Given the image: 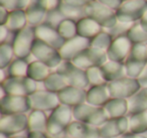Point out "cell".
I'll return each mask as SVG.
<instances>
[{"label":"cell","instance_id":"1","mask_svg":"<svg viewBox=\"0 0 147 138\" xmlns=\"http://www.w3.org/2000/svg\"><path fill=\"white\" fill-rule=\"evenodd\" d=\"M73 108L61 104L57 109L51 111V115L49 116L47 133L53 138L65 134L69 125L73 122Z\"/></svg>","mask_w":147,"mask_h":138},{"label":"cell","instance_id":"2","mask_svg":"<svg viewBox=\"0 0 147 138\" xmlns=\"http://www.w3.org/2000/svg\"><path fill=\"white\" fill-rule=\"evenodd\" d=\"M124 65L127 77L138 79L147 66V45L144 43L133 45Z\"/></svg>","mask_w":147,"mask_h":138},{"label":"cell","instance_id":"3","mask_svg":"<svg viewBox=\"0 0 147 138\" xmlns=\"http://www.w3.org/2000/svg\"><path fill=\"white\" fill-rule=\"evenodd\" d=\"M73 115L75 120L100 127L109 119L103 107L90 105L88 103L81 104L73 108Z\"/></svg>","mask_w":147,"mask_h":138},{"label":"cell","instance_id":"4","mask_svg":"<svg viewBox=\"0 0 147 138\" xmlns=\"http://www.w3.org/2000/svg\"><path fill=\"white\" fill-rule=\"evenodd\" d=\"M2 90L6 95H16L29 97L36 92L35 81L28 77L10 78L2 82Z\"/></svg>","mask_w":147,"mask_h":138},{"label":"cell","instance_id":"5","mask_svg":"<svg viewBox=\"0 0 147 138\" xmlns=\"http://www.w3.org/2000/svg\"><path fill=\"white\" fill-rule=\"evenodd\" d=\"M111 98L128 100L141 89V85L137 79L124 77L107 84Z\"/></svg>","mask_w":147,"mask_h":138},{"label":"cell","instance_id":"6","mask_svg":"<svg viewBox=\"0 0 147 138\" xmlns=\"http://www.w3.org/2000/svg\"><path fill=\"white\" fill-rule=\"evenodd\" d=\"M107 60H108V57H107L106 51L90 47L85 49L76 59H74L71 63L82 70L87 71L91 68H100L106 63Z\"/></svg>","mask_w":147,"mask_h":138},{"label":"cell","instance_id":"7","mask_svg":"<svg viewBox=\"0 0 147 138\" xmlns=\"http://www.w3.org/2000/svg\"><path fill=\"white\" fill-rule=\"evenodd\" d=\"M31 53L36 57L37 61L43 63L49 68L57 67L61 61V55L59 53V51L41 41L40 39L34 41Z\"/></svg>","mask_w":147,"mask_h":138},{"label":"cell","instance_id":"8","mask_svg":"<svg viewBox=\"0 0 147 138\" xmlns=\"http://www.w3.org/2000/svg\"><path fill=\"white\" fill-rule=\"evenodd\" d=\"M57 73L63 75L67 85L73 87L85 89L89 85L88 77L85 70L74 65L71 62H65L57 69Z\"/></svg>","mask_w":147,"mask_h":138},{"label":"cell","instance_id":"9","mask_svg":"<svg viewBox=\"0 0 147 138\" xmlns=\"http://www.w3.org/2000/svg\"><path fill=\"white\" fill-rule=\"evenodd\" d=\"M30 109L29 98L25 96L5 95L1 98V101H0L1 115L25 114Z\"/></svg>","mask_w":147,"mask_h":138},{"label":"cell","instance_id":"10","mask_svg":"<svg viewBox=\"0 0 147 138\" xmlns=\"http://www.w3.org/2000/svg\"><path fill=\"white\" fill-rule=\"evenodd\" d=\"M28 128V116L26 114L2 115L0 119V133L12 136Z\"/></svg>","mask_w":147,"mask_h":138},{"label":"cell","instance_id":"11","mask_svg":"<svg viewBox=\"0 0 147 138\" xmlns=\"http://www.w3.org/2000/svg\"><path fill=\"white\" fill-rule=\"evenodd\" d=\"M28 98L31 110L53 111L61 105L57 94L49 91H36Z\"/></svg>","mask_w":147,"mask_h":138},{"label":"cell","instance_id":"12","mask_svg":"<svg viewBox=\"0 0 147 138\" xmlns=\"http://www.w3.org/2000/svg\"><path fill=\"white\" fill-rule=\"evenodd\" d=\"M128 131L129 118L127 116L120 118H109L99 127L100 138H119Z\"/></svg>","mask_w":147,"mask_h":138},{"label":"cell","instance_id":"13","mask_svg":"<svg viewBox=\"0 0 147 138\" xmlns=\"http://www.w3.org/2000/svg\"><path fill=\"white\" fill-rule=\"evenodd\" d=\"M34 30L30 27H25L18 31L13 43V51L18 59H24L31 53L34 43Z\"/></svg>","mask_w":147,"mask_h":138},{"label":"cell","instance_id":"14","mask_svg":"<svg viewBox=\"0 0 147 138\" xmlns=\"http://www.w3.org/2000/svg\"><path fill=\"white\" fill-rule=\"evenodd\" d=\"M90 47V39L82 37H75L74 39L65 41L63 47L59 49V53L61 55V59L65 60L67 62H71Z\"/></svg>","mask_w":147,"mask_h":138},{"label":"cell","instance_id":"15","mask_svg":"<svg viewBox=\"0 0 147 138\" xmlns=\"http://www.w3.org/2000/svg\"><path fill=\"white\" fill-rule=\"evenodd\" d=\"M132 43L127 37V35L113 39L110 47L106 51L108 60L109 61L120 62V63H122L124 60L126 61L131 51V49H132Z\"/></svg>","mask_w":147,"mask_h":138},{"label":"cell","instance_id":"16","mask_svg":"<svg viewBox=\"0 0 147 138\" xmlns=\"http://www.w3.org/2000/svg\"><path fill=\"white\" fill-rule=\"evenodd\" d=\"M34 33L37 37V39H40L41 41L55 47L57 51H59L67 41L61 37L57 28H53L47 24L38 25L34 29Z\"/></svg>","mask_w":147,"mask_h":138},{"label":"cell","instance_id":"17","mask_svg":"<svg viewBox=\"0 0 147 138\" xmlns=\"http://www.w3.org/2000/svg\"><path fill=\"white\" fill-rule=\"evenodd\" d=\"M57 97H59L61 104L75 108L81 104L86 103L87 92L84 89L73 87V86H67L57 93Z\"/></svg>","mask_w":147,"mask_h":138},{"label":"cell","instance_id":"18","mask_svg":"<svg viewBox=\"0 0 147 138\" xmlns=\"http://www.w3.org/2000/svg\"><path fill=\"white\" fill-rule=\"evenodd\" d=\"M65 134L75 138H100L99 127L80 121H73L67 127Z\"/></svg>","mask_w":147,"mask_h":138},{"label":"cell","instance_id":"19","mask_svg":"<svg viewBox=\"0 0 147 138\" xmlns=\"http://www.w3.org/2000/svg\"><path fill=\"white\" fill-rule=\"evenodd\" d=\"M111 99L107 85L93 86L87 91L86 103L97 107H104L105 104Z\"/></svg>","mask_w":147,"mask_h":138},{"label":"cell","instance_id":"20","mask_svg":"<svg viewBox=\"0 0 147 138\" xmlns=\"http://www.w3.org/2000/svg\"><path fill=\"white\" fill-rule=\"evenodd\" d=\"M100 69L107 83H111L116 80L122 79L126 75L125 65L120 62L107 61L104 65L101 66Z\"/></svg>","mask_w":147,"mask_h":138},{"label":"cell","instance_id":"21","mask_svg":"<svg viewBox=\"0 0 147 138\" xmlns=\"http://www.w3.org/2000/svg\"><path fill=\"white\" fill-rule=\"evenodd\" d=\"M103 108L108 118L124 117L128 114V101L126 99L111 98Z\"/></svg>","mask_w":147,"mask_h":138},{"label":"cell","instance_id":"22","mask_svg":"<svg viewBox=\"0 0 147 138\" xmlns=\"http://www.w3.org/2000/svg\"><path fill=\"white\" fill-rule=\"evenodd\" d=\"M127 101H128V115L147 112V88H141Z\"/></svg>","mask_w":147,"mask_h":138},{"label":"cell","instance_id":"23","mask_svg":"<svg viewBox=\"0 0 147 138\" xmlns=\"http://www.w3.org/2000/svg\"><path fill=\"white\" fill-rule=\"evenodd\" d=\"M47 119L45 112L39 110H32L28 115V130L29 132H42L47 131Z\"/></svg>","mask_w":147,"mask_h":138},{"label":"cell","instance_id":"24","mask_svg":"<svg viewBox=\"0 0 147 138\" xmlns=\"http://www.w3.org/2000/svg\"><path fill=\"white\" fill-rule=\"evenodd\" d=\"M79 37L85 39H94L100 33L101 25L92 18H83L77 25Z\"/></svg>","mask_w":147,"mask_h":138},{"label":"cell","instance_id":"25","mask_svg":"<svg viewBox=\"0 0 147 138\" xmlns=\"http://www.w3.org/2000/svg\"><path fill=\"white\" fill-rule=\"evenodd\" d=\"M128 132L134 134L147 133V112L130 115Z\"/></svg>","mask_w":147,"mask_h":138},{"label":"cell","instance_id":"26","mask_svg":"<svg viewBox=\"0 0 147 138\" xmlns=\"http://www.w3.org/2000/svg\"><path fill=\"white\" fill-rule=\"evenodd\" d=\"M51 75L49 74V68L47 65L39 61L33 62L28 66V71H27V77L35 82H40L47 79V77Z\"/></svg>","mask_w":147,"mask_h":138},{"label":"cell","instance_id":"27","mask_svg":"<svg viewBox=\"0 0 147 138\" xmlns=\"http://www.w3.org/2000/svg\"><path fill=\"white\" fill-rule=\"evenodd\" d=\"M67 83L65 81V77L61 75L59 73H53L47 77V79L45 81V87L47 91L53 92V93L57 94L63 90L65 87H67Z\"/></svg>","mask_w":147,"mask_h":138},{"label":"cell","instance_id":"28","mask_svg":"<svg viewBox=\"0 0 147 138\" xmlns=\"http://www.w3.org/2000/svg\"><path fill=\"white\" fill-rule=\"evenodd\" d=\"M27 63L23 59H17L9 66L8 74L10 78H18V77H27V71H28Z\"/></svg>","mask_w":147,"mask_h":138},{"label":"cell","instance_id":"29","mask_svg":"<svg viewBox=\"0 0 147 138\" xmlns=\"http://www.w3.org/2000/svg\"><path fill=\"white\" fill-rule=\"evenodd\" d=\"M127 37L130 39L133 45H136V43H144V45H146L147 31H145L142 28L140 23L139 24H134L129 29L128 33H127Z\"/></svg>","mask_w":147,"mask_h":138},{"label":"cell","instance_id":"30","mask_svg":"<svg viewBox=\"0 0 147 138\" xmlns=\"http://www.w3.org/2000/svg\"><path fill=\"white\" fill-rule=\"evenodd\" d=\"M57 31L61 35L63 39H65V41H69L76 37V34L78 33V29H77V25L75 24L73 20L69 19H65L61 24L57 27Z\"/></svg>","mask_w":147,"mask_h":138},{"label":"cell","instance_id":"31","mask_svg":"<svg viewBox=\"0 0 147 138\" xmlns=\"http://www.w3.org/2000/svg\"><path fill=\"white\" fill-rule=\"evenodd\" d=\"M25 23H26L25 14H23L22 12H15L14 14L7 17L6 26L11 30L20 31L25 28Z\"/></svg>","mask_w":147,"mask_h":138},{"label":"cell","instance_id":"32","mask_svg":"<svg viewBox=\"0 0 147 138\" xmlns=\"http://www.w3.org/2000/svg\"><path fill=\"white\" fill-rule=\"evenodd\" d=\"M113 39L108 32H100L91 41V47L107 51L110 47Z\"/></svg>","mask_w":147,"mask_h":138},{"label":"cell","instance_id":"33","mask_svg":"<svg viewBox=\"0 0 147 138\" xmlns=\"http://www.w3.org/2000/svg\"><path fill=\"white\" fill-rule=\"evenodd\" d=\"M87 77H88L89 84L93 86H101V85H107V82L105 81L103 74L101 72L100 68H91L87 70Z\"/></svg>","mask_w":147,"mask_h":138},{"label":"cell","instance_id":"34","mask_svg":"<svg viewBox=\"0 0 147 138\" xmlns=\"http://www.w3.org/2000/svg\"><path fill=\"white\" fill-rule=\"evenodd\" d=\"M13 53H14L13 47L9 45L8 43H2V45L0 47V66L2 69H4L5 67L9 65Z\"/></svg>","mask_w":147,"mask_h":138},{"label":"cell","instance_id":"35","mask_svg":"<svg viewBox=\"0 0 147 138\" xmlns=\"http://www.w3.org/2000/svg\"><path fill=\"white\" fill-rule=\"evenodd\" d=\"M138 82L140 83L141 87L142 88H147V66L144 69V71L142 72L140 76L138 77Z\"/></svg>","mask_w":147,"mask_h":138},{"label":"cell","instance_id":"36","mask_svg":"<svg viewBox=\"0 0 147 138\" xmlns=\"http://www.w3.org/2000/svg\"><path fill=\"white\" fill-rule=\"evenodd\" d=\"M119 138H147L144 134H134V133H130V132H127L124 135H122Z\"/></svg>","mask_w":147,"mask_h":138},{"label":"cell","instance_id":"37","mask_svg":"<svg viewBox=\"0 0 147 138\" xmlns=\"http://www.w3.org/2000/svg\"><path fill=\"white\" fill-rule=\"evenodd\" d=\"M27 138H49L45 133L42 132H29Z\"/></svg>","mask_w":147,"mask_h":138},{"label":"cell","instance_id":"38","mask_svg":"<svg viewBox=\"0 0 147 138\" xmlns=\"http://www.w3.org/2000/svg\"><path fill=\"white\" fill-rule=\"evenodd\" d=\"M140 25L142 26V28L144 29L145 31H147V11L145 12V14L143 15V17L140 20Z\"/></svg>","mask_w":147,"mask_h":138},{"label":"cell","instance_id":"39","mask_svg":"<svg viewBox=\"0 0 147 138\" xmlns=\"http://www.w3.org/2000/svg\"><path fill=\"white\" fill-rule=\"evenodd\" d=\"M55 138H75V137H71V136L67 135V134H63V135L59 136V137H55Z\"/></svg>","mask_w":147,"mask_h":138},{"label":"cell","instance_id":"40","mask_svg":"<svg viewBox=\"0 0 147 138\" xmlns=\"http://www.w3.org/2000/svg\"><path fill=\"white\" fill-rule=\"evenodd\" d=\"M0 138H9V136H7L4 133H0Z\"/></svg>","mask_w":147,"mask_h":138},{"label":"cell","instance_id":"41","mask_svg":"<svg viewBox=\"0 0 147 138\" xmlns=\"http://www.w3.org/2000/svg\"><path fill=\"white\" fill-rule=\"evenodd\" d=\"M9 138H25V137H22V136H11V137H9Z\"/></svg>","mask_w":147,"mask_h":138}]
</instances>
